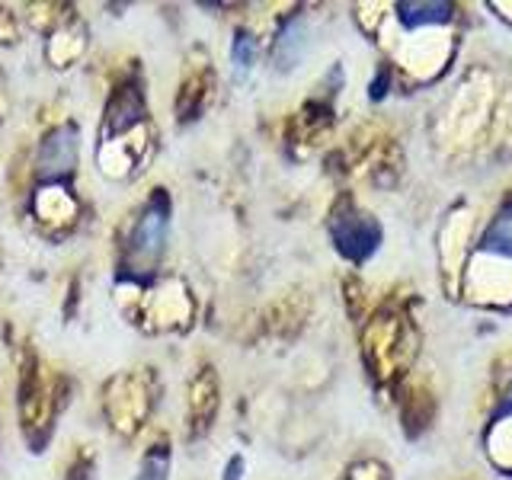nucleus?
<instances>
[{"label":"nucleus","instance_id":"nucleus-1","mask_svg":"<svg viewBox=\"0 0 512 480\" xmlns=\"http://www.w3.org/2000/svg\"><path fill=\"white\" fill-rule=\"evenodd\" d=\"M170 234V196L167 189H154L151 199L141 205V212L125 237V269L132 276H148L157 269Z\"/></svg>","mask_w":512,"mask_h":480},{"label":"nucleus","instance_id":"nucleus-2","mask_svg":"<svg viewBox=\"0 0 512 480\" xmlns=\"http://www.w3.org/2000/svg\"><path fill=\"white\" fill-rule=\"evenodd\" d=\"M55 410H58V400L48 391V384L39 378L36 356H32L23 365V378H20V420L26 429V439L36 452H42L48 436H52Z\"/></svg>","mask_w":512,"mask_h":480},{"label":"nucleus","instance_id":"nucleus-3","mask_svg":"<svg viewBox=\"0 0 512 480\" xmlns=\"http://www.w3.org/2000/svg\"><path fill=\"white\" fill-rule=\"evenodd\" d=\"M148 413H151V397L135 372L119 375L106 388V416L112 429L122 432V436H135L141 423L148 420Z\"/></svg>","mask_w":512,"mask_h":480},{"label":"nucleus","instance_id":"nucleus-4","mask_svg":"<svg viewBox=\"0 0 512 480\" xmlns=\"http://www.w3.org/2000/svg\"><path fill=\"white\" fill-rule=\"evenodd\" d=\"M77 167V128L74 125H58L52 128L36 154V176L39 183L55 186L64 183Z\"/></svg>","mask_w":512,"mask_h":480},{"label":"nucleus","instance_id":"nucleus-5","mask_svg":"<svg viewBox=\"0 0 512 480\" xmlns=\"http://www.w3.org/2000/svg\"><path fill=\"white\" fill-rule=\"evenodd\" d=\"M330 234L336 240V247H340V253L349 256V260H356V263L378 250V237H381L378 224L352 205H343L340 212L333 215Z\"/></svg>","mask_w":512,"mask_h":480},{"label":"nucleus","instance_id":"nucleus-6","mask_svg":"<svg viewBox=\"0 0 512 480\" xmlns=\"http://www.w3.org/2000/svg\"><path fill=\"white\" fill-rule=\"evenodd\" d=\"M144 96L138 84H122L116 93L109 96L106 112H103V128H100V144L128 138L132 132H144Z\"/></svg>","mask_w":512,"mask_h":480},{"label":"nucleus","instance_id":"nucleus-7","mask_svg":"<svg viewBox=\"0 0 512 480\" xmlns=\"http://www.w3.org/2000/svg\"><path fill=\"white\" fill-rule=\"evenodd\" d=\"M189 429L192 436H202V432L212 426L215 410H218V378L215 368H202V372L192 378L189 384Z\"/></svg>","mask_w":512,"mask_h":480},{"label":"nucleus","instance_id":"nucleus-8","mask_svg":"<svg viewBox=\"0 0 512 480\" xmlns=\"http://www.w3.org/2000/svg\"><path fill=\"white\" fill-rule=\"evenodd\" d=\"M400 346H404V327L397 317H378L375 327L368 330V356H375L378 375H388V368L400 362Z\"/></svg>","mask_w":512,"mask_h":480},{"label":"nucleus","instance_id":"nucleus-9","mask_svg":"<svg viewBox=\"0 0 512 480\" xmlns=\"http://www.w3.org/2000/svg\"><path fill=\"white\" fill-rule=\"evenodd\" d=\"M480 253L512 260V199L503 202L500 212L493 215L490 228L484 231V237H480Z\"/></svg>","mask_w":512,"mask_h":480},{"label":"nucleus","instance_id":"nucleus-10","mask_svg":"<svg viewBox=\"0 0 512 480\" xmlns=\"http://www.w3.org/2000/svg\"><path fill=\"white\" fill-rule=\"evenodd\" d=\"M397 16L407 29H426V26L452 23L455 7L452 4H397Z\"/></svg>","mask_w":512,"mask_h":480},{"label":"nucleus","instance_id":"nucleus-11","mask_svg":"<svg viewBox=\"0 0 512 480\" xmlns=\"http://www.w3.org/2000/svg\"><path fill=\"white\" fill-rule=\"evenodd\" d=\"M301 52H304V23L298 20V16H292V20L279 29V39H276V45H272V58H276V64L282 71H288L298 64Z\"/></svg>","mask_w":512,"mask_h":480},{"label":"nucleus","instance_id":"nucleus-12","mask_svg":"<svg viewBox=\"0 0 512 480\" xmlns=\"http://www.w3.org/2000/svg\"><path fill=\"white\" fill-rule=\"evenodd\" d=\"M205 100H208V74L186 77L183 87H180V100H176V116H180V122L199 119Z\"/></svg>","mask_w":512,"mask_h":480},{"label":"nucleus","instance_id":"nucleus-13","mask_svg":"<svg viewBox=\"0 0 512 480\" xmlns=\"http://www.w3.org/2000/svg\"><path fill=\"white\" fill-rule=\"evenodd\" d=\"M135 480H170V442L157 439L141 458Z\"/></svg>","mask_w":512,"mask_h":480},{"label":"nucleus","instance_id":"nucleus-14","mask_svg":"<svg viewBox=\"0 0 512 480\" xmlns=\"http://www.w3.org/2000/svg\"><path fill=\"white\" fill-rule=\"evenodd\" d=\"M253 58H256V39L250 32L240 29L234 36V45H231V61H234V71L237 74H247L253 68Z\"/></svg>","mask_w":512,"mask_h":480},{"label":"nucleus","instance_id":"nucleus-15","mask_svg":"<svg viewBox=\"0 0 512 480\" xmlns=\"http://www.w3.org/2000/svg\"><path fill=\"white\" fill-rule=\"evenodd\" d=\"M240 468H244V461H240V458H231L228 474H224V480H237V477H240Z\"/></svg>","mask_w":512,"mask_h":480},{"label":"nucleus","instance_id":"nucleus-16","mask_svg":"<svg viewBox=\"0 0 512 480\" xmlns=\"http://www.w3.org/2000/svg\"><path fill=\"white\" fill-rule=\"evenodd\" d=\"M506 407L512 410V384H509V394H506Z\"/></svg>","mask_w":512,"mask_h":480}]
</instances>
